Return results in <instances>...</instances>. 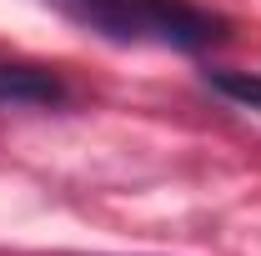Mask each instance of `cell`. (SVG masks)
Returning <instances> with one entry per match:
<instances>
[{
	"label": "cell",
	"mask_w": 261,
	"mask_h": 256,
	"mask_svg": "<svg viewBox=\"0 0 261 256\" xmlns=\"http://www.w3.org/2000/svg\"><path fill=\"white\" fill-rule=\"evenodd\" d=\"M141 20H146V35H156L176 50H211L231 35L226 15H211L191 0H141Z\"/></svg>",
	"instance_id": "6da1fadb"
},
{
	"label": "cell",
	"mask_w": 261,
	"mask_h": 256,
	"mask_svg": "<svg viewBox=\"0 0 261 256\" xmlns=\"http://www.w3.org/2000/svg\"><path fill=\"white\" fill-rule=\"evenodd\" d=\"M70 91L50 65H5L0 61V106H65Z\"/></svg>",
	"instance_id": "7a4b0ae2"
},
{
	"label": "cell",
	"mask_w": 261,
	"mask_h": 256,
	"mask_svg": "<svg viewBox=\"0 0 261 256\" xmlns=\"http://www.w3.org/2000/svg\"><path fill=\"white\" fill-rule=\"evenodd\" d=\"M91 31H100L106 40H141L146 35V20H141V0H65Z\"/></svg>",
	"instance_id": "3957f363"
},
{
	"label": "cell",
	"mask_w": 261,
	"mask_h": 256,
	"mask_svg": "<svg viewBox=\"0 0 261 256\" xmlns=\"http://www.w3.org/2000/svg\"><path fill=\"white\" fill-rule=\"evenodd\" d=\"M206 86H211V91H221L226 100H236V106L261 111V75H256V70H231V65H216V70H206Z\"/></svg>",
	"instance_id": "277c9868"
}]
</instances>
